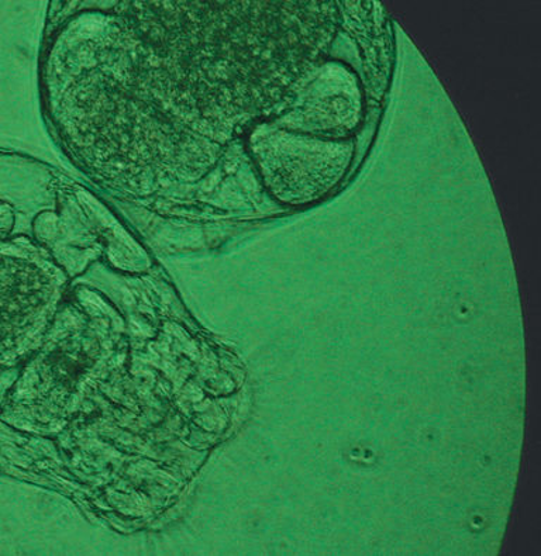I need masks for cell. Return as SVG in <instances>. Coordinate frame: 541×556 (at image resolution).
<instances>
[{
	"mask_svg": "<svg viewBox=\"0 0 541 556\" xmlns=\"http://www.w3.org/2000/svg\"><path fill=\"white\" fill-rule=\"evenodd\" d=\"M85 66L60 102L64 135L104 178L136 189L192 179L212 154L205 140L179 125L127 83L102 55Z\"/></svg>",
	"mask_w": 541,
	"mask_h": 556,
	"instance_id": "1",
	"label": "cell"
}]
</instances>
